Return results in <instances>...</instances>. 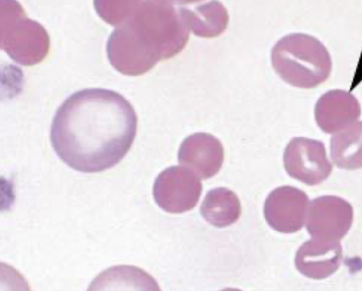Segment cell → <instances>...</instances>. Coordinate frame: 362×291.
Returning a JSON list of instances; mask_svg holds the SVG:
<instances>
[{
	"instance_id": "1",
	"label": "cell",
	"mask_w": 362,
	"mask_h": 291,
	"mask_svg": "<svg viewBox=\"0 0 362 291\" xmlns=\"http://www.w3.org/2000/svg\"><path fill=\"white\" fill-rule=\"evenodd\" d=\"M137 116L121 94L86 88L68 97L57 109L50 129L52 146L69 167L86 173L110 169L131 148Z\"/></svg>"
},
{
	"instance_id": "2",
	"label": "cell",
	"mask_w": 362,
	"mask_h": 291,
	"mask_svg": "<svg viewBox=\"0 0 362 291\" xmlns=\"http://www.w3.org/2000/svg\"><path fill=\"white\" fill-rule=\"evenodd\" d=\"M123 14L101 16L115 25L107 44L110 62L119 72L142 74L185 47L189 29L172 1H134Z\"/></svg>"
},
{
	"instance_id": "3",
	"label": "cell",
	"mask_w": 362,
	"mask_h": 291,
	"mask_svg": "<svg viewBox=\"0 0 362 291\" xmlns=\"http://www.w3.org/2000/svg\"><path fill=\"white\" fill-rule=\"evenodd\" d=\"M272 64L288 84L310 89L324 83L332 71V59L317 38L303 33L283 37L272 49Z\"/></svg>"
},
{
	"instance_id": "4",
	"label": "cell",
	"mask_w": 362,
	"mask_h": 291,
	"mask_svg": "<svg viewBox=\"0 0 362 291\" xmlns=\"http://www.w3.org/2000/svg\"><path fill=\"white\" fill-rule=\"evenodd\" d=\"M202 191L199 177L184 166H171L156 177L153 188L157 205L170 213H182L193 209Z\"/></svg>"
},
{
	"instance_id": "5",
	"label": "cell",
	"mask_w": 362,
	"mask_h": 291,
	"mask_svg": "<svg viewBox=\"0 0 362 291\" xmlns=\"http://www.w3.org/2000/svg\"><path fill=\"white\" fill-rule=\"evenodd\" d=\"M284 165L289 176L309 186L322 183L332 170L324 143L305 137L289 141L284 153Z\"/></svg>"
},
{
	"instance_id": "6",
	"label": "cell",
	"mask_w": 362,
	"mask_h": 291,
	"mask_svg": "<svg viewBox=\"0 0 362 291\" xmlns=\"http://www.w3.org/2000/svg\"><path fill=\"white\" fill-rule=\"evenodd\" d=\"M353 219L351 205L341 197L329 195L310 203L305 223L313 239L339 242L349 231Z\"/></svg>"
},
{
	"instance_id": "7",
	"label": "cell",
	"mask_w": 362,
	"mask_h": 291,
	"mask_svg": "<svg viewBox=\"0 0 362 291\" xmlns=\"http://www.w3.org/2000/svg\"><path fill=\"white\" fill-rule=\"evenodd\" d=\"M309 205V198L303 191L288 185L279 186L265 199L264 218L279 232H296L306 221Z\"/></svg>"
},
{
	"instance_id": "8",
	"label": "cell",
	"mask_w": 362,
	"mask_h": 291,
	"mask_svg": "<svg viewBox=\"0 0 362 291\" xmlns=\"http://www.w3.org/2000/svg\"><path fill=\"white\" fill-rule=\"evenodd\" d=\"M223 158V147L221 141L206 133H196L187 136L178 150L179 163L204 179L218 172Z\"/></svg>"
},
{
	"instance_id": "9",
	"label": "cell",
	"mask_w": 362,
	"mask_h": 291,
	"mask_svg": "<svg viewBox=\"0 0 362 291\" xmlns=\"http://www.w3.org/2000/svg\"><path fill=\"white\" fill-rule=\"evenodd\" d=\"M361 115L358 100L349 92L332 90L323 94L315 107V119L320 129L336 133L356 121Z\"/></svg>"
},
{
	"instance_id": "10",
	"label": "cell",
	"mask_w": 362,
	"mask_h": 291,
	"mask_svg": "<svg viewBox=\"0 0 362 291\" xmlns=\"http://www.w3.org/2000/svg\"><path fill=\"white\" fill-rule=\"evenodd\" d=\"M341 260L342 247L339 242L312 238L298 249L295 266L303 275L321 280L335 273Z\"/></svg>"
},
{
	"instance_id": "11",
	"label": "cell",
	"mask_w": 362,
	"mask_h": 291,
	"mask_svg": "<svg viewBox=\"0 0 362 291\" xmlns=\"http://www.w3.org/2000/svg\"><path fill=\"white\" fill-rule=\"evenodd\" d=\"M177 3L185 23L197 36L216 37L227 28L228 13L219 1H182Z\"/></svg>"
},
{
	"instance_id": "12",
	"label": "cell",
	"mask_w": 362,
	"mask_h": 291,
	"mask_svg": "<svg viewBox=\"0 0 362 291\" xmlns=\"http://www.w3.org/2000/svg\"><path fill=\"white\" fill-rule=\"evenodd\" d=\"M87 291H161L158 283L144 270L132 265L105 269L91 282Z\"/></svg>"
},
{
	"instance_id": "13",
	"label": "cell",
	"mask_w": 362,
	"mask_h": 291,
	"mask_svg": "<svg viewBox=\"0 0 362 291\" xmlns=\"http://www.w3.org/2000/svg\"><path fill=\"white\" fill-rule=\"evenodd\" d=\"M200 213L210 225L225 227L239 219L241 205L238 196L232 190L217 187L207 192L202 203Z\"/></svg>"
},
{
	"instance_id": "14",
	"label": "cell",
	"mask_w": 362,
	"mask_h": 291,
	"mask_svg": "<svg viewBox=\"0 0 362 291\" xmlns=\"http://www.w3.org/2000/svg\"><path fill=\"white\" fill-rule=\"evenodd\" d=\"M330 154L337 167L344 170L362 167V121H357L334 133L330 140Z\"/></svg>"
},
{
	"instance_id": "15",
	"label": "cell",
	"mask_w": 362,
	"mask_h": 291,
	"mask_svg": "<svg viewBox=\"0 0 362 291\" xmlns=\"http://www.w3.org/2000/svg\"><path fill=\"white\" fill-rule=\"evenodd\" d=\"M6 291H30L29 286L28 285L27 282L24 280L23 278L21 277V275H19V277L18 278L17 283H14L11 285V287H9V285L8 282L6 285Z\"/></svg>"
},
{
	"instance_id": "16",
	"label": "cell",
	"mask_w": 362,
	"mask_h": 291,
	"mask_svg": "<svg viewBox=\"0 0 362 291\" xmlns=\"http://www.w3.org/2000/svg\"><path fill=\"white\" fill-rule=\"evenodd\" d=\"M221 291H243L238 288H233V287H227L223 290H221Z\"/></svg>"
}]
</instances>
